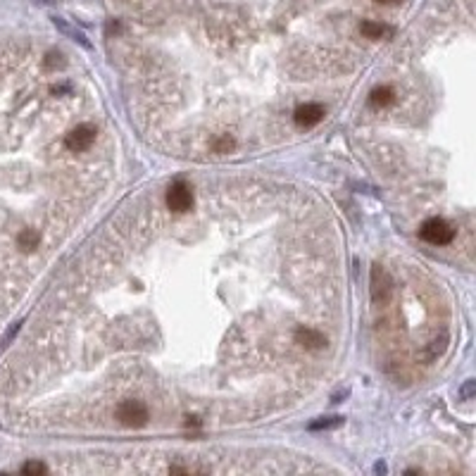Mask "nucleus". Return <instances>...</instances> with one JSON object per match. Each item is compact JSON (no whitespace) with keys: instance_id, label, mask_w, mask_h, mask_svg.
<instances>
[{"instance_id":"obj_4","label":"nucleus","mask_w":476,"mask_h":476,"mask_svg":"<svg viewBox=\"0 0 476 476\" xmlns=\"http://www.w3.org/2000/svg\"><path fill=\"white\" fill-rule=\"evenodd\" d=\"M390 295H393V281H390V276L376 264V267L372 269V298H374V303L386 305L390 300Z\"/></svg>"},{"instance_id":"obj_7","label":"nucleus","mask_w":476,"mask_h":476,"mask_svg":"<svg viewBox=\"0 0 476 476\" xmlns=\"http://www.w3.org/2000/svg\"><path fill=\"white\" fill-rule=\"evenodd\" d=\"M295 341H298L303 348H307V351H322V348L327 346V339H324L319 331L305 329V327H300L298 331H295Z\"/></svg>"},{"instance_id":"obj_15","label":"nucleus","mask_w":476,"mask_h":476,"mask_svg":"<svg viewBox=\"0 0 476 476\" xmlns=\"http://www.w3.org/2000/svg\"><path fill=\"white\" fill-rule=\"evenodd\" d=\"M472 395H474V379H467V383L462 386V390H460V397L462 400H469Z\"/></svg>"},{"instance_id":"obj_9","label":"nucleus","mask_w":476,"mask_h":476,"mask_svg":"<svg viewBox=\"0 0 476 476\" xmlns=\"http://www.w3.org/2000/svg\"><path fill=\"white\" fill-rule=\"evenodd\" d=\"M343 417H322V419H317V421H312L310 424V431H329V429H339V426H343Z\"/></svg>"},{"instance_id":"obj_13","label":"nucleus","mask_w":476,"mask_h":476,"mask_svg":"<svg viewBox=\"0 0 476 476\" xmlns=\"http://www.w3.org/2000/svg\"><path fill=\"white\" fill-rule=\"evenodd\" d=\"M445 346H448V336H441V339L431 341L429 351H426V360H433V358H438V355H443Z\"/></svg>"},{"instance_id":"obj_1","label":"nucleus","mask_w":476,"mask_h":476,"mask_svg":"<svg viewBox=\"0 0 476 476\" xmlns=\"http://www.w3.org/2000/svg\"><path fill=\"white\" fill-rule=\"evenodd\" d=\"M421 238L429 240L433 245H448L450 240L455 238V229L448 224L441 217H431V219H426L424 224L419 229Z\"/></svg>"},{"instance_id":"obj_8","label":"nucleus","mask_w":476,"mask_h":476,"mask_svg":"<svg viewBox=\"0 0 476 476\" xmlns=\"http://www.w3.org/2000/svg\"><path fill=\"white\" fill-rule=\"evenodd\" d=\"M360 32H362L367 39H383V36H393V29L386 27V24H379V22H362L360 24Z\"/></svg>"},{"instance_id":"obj_14","label":"nucleus","mask_w":476,"mask_h":476,"mask_svg":"<svg viewBox=\"0 0 476 476\" xmlns=\"http://www.w3.org/2000/svg\"><path fill=\"white\" fill-rule=\"evenodd\" d=\"M24 474H46V465H41V462H27V465L22 467Z\"/></svg>"},{"instance_id":"obj_16","label":"nucleus","mask_w":476,"mask_h":476,"mask_svg":"<svg viewBox=\"0 0 476 476\" xmlns=\"http://www.w3.org/2000/svg\"><path fill=\"white\" fill-rule=\"evenodd\" d=\"M229 148H233V141L229 136H222L219 141H215V150H217V153H222V150H229Z\"/></svg>"},{"instance_id":"obj_18","label":"nucleus","mask_w":476,"mask_h":476,"mask_svg":"<svg viewBox=\"0 0 476 476\" xmlns=\"http://www.w3.org/2000/svg\"><path fill=\"white\" fill-rule=\"evenodd\" d=\"M376 3H383V5H393V3H400V0H376Z\"/></svg>"},{"instance_id":"obj_12","label":"nucleus","mask_w":476,"mask_h":476,"mask_svg":"<svg viewBox=\"0 0 476 476\" xmlns=\"http://www.w3.org/2000/svg\"><path fill=\"white\" fill-rule=\"evenodd\" d=\"M53 22H55V27H60V29H62L64 34H69V36H72V39H74V41H79L81 46H86V48H88V41H86V36H83V34L79 32V29H72L69 24H67V22H62V20H60V17H53Z\"/></svg>"},{"instance_id":"obj_3","label":"nucleus","mask_w":476,"mask_h":476,"mask_svg":"<svg viewBox=\"0 0 476 476\" xmlns=\"http://www.w3.org/2000/svg\"><path fill=\"white\" fill-rule=\"evenodd\" d=\"M167 208L174 210V212H189L193 208V191L189 184L177 182L170 186L167 191Z\"/></svg>"},{"instance_id":"obj_17","label":"nucleus","mask_w":476,"mask_h":476,"mask_svg":"<svg viewBox=\"0 0 476 476\" xmlns=\"http://www.w3.org/2000/svg\"><path fill=\"white\" fill-rule=\"evenodd\" d=\"M374 472H379V474H383V472H386V465H381V462H379V465L374 467Z\"/></svg>"},{"instance_id":"obj_2","label":"nucleus","mask_w":476,"mask_h":476,"mask_svg":"<svg viewBox=\"0 0 476 476\" xmlns=\"http://www.w3.org/2000/svg\"><path fill=\"white\" fill-rule=\"evenodd\" d=\"M117 417L124 426H146L148 424V407L141 400H124L117 407Z\"/></svg>"},{"instance_id":"obj_6","label":"nucleus","mask_w":476,"mask_h":476,"mask_svg":"<svg viewBox=\"0 0 476 476\" xmlns=\"http://www.w3.org/2000/svg\"><path fill=\"white\" fill-rule=\"evenodd\" d=\"M293 119L298 126H315L324 119V107L317 105V102H307V105H300L295 110Z\"/></svg>"},{"instance_id":"obj_11","label":"nucleus","mask_w":476,"mask_h":476,"mask_svg":"<svg viewBox=\"0 0 476 476\" xmlns=\"http://www.w3.org/2000/svg\"><path fill=\"white\" fill-rule=\"evenodd\" d=\"M17 243H20L22 250H34L36 245H39V233L34 231V229H24V231L20 233V238H17Z\"/></svg>"},{"instance_id":"obj_10","label":"nucleus","mask_w":476,"mask_h":476,"mask_svg":"<svg viewBox=\"0 0 476 476\" xmlns=\"http://www.w3.org/2000/svg\"><path fill=\"white\" fill-rule=\"evenodd\" d=\"M369 100H372V105L374 107H388L390 102L395 100V95H393V91H390V88H376L374 93L369 95Z\"/></svg>"},{"instance_id":"obj_5","label":"nucleus","mask_w":476,"mask_h":476,"mask_svg":"<svg viewBox=\"0 0 476 476\" xmlns=\"http://www.w3.org/2000/svg\"><path fill=\"white\" fill-rule=\"evenodd\" d=\"M95 141V129L91 124H79L76 129H72L67 138H64V146L74 153H81V150H88Z\"/></svg>"}]
</instances>
